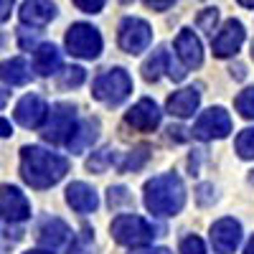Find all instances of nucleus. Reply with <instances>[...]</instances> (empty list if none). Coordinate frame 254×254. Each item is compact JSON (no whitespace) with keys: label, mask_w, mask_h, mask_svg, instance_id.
Returning <instances> with one entry per match:
<instances>
[{"label":"nucleus","mask_w":254,"mask_h":254,"mask_svg":"<svg viewBox=\"0 0 254 254\" xmlns=\"http://www.w3.org/2000/svg\"><path fill=\"white\" fill-rule=\"evenodd\" d=\"M3 79L5 84H15V87H20V84H28L31 81V66L26 64V59H10L3 64Z\"/></svg>","instance_id":"21"},{"label":"nucleus","mask_w":254,"mask_h":254,"mask_svg":"<svg viewBox=\"0 0 254 254\" xmlns=\"http://www.w3.org/2000/svg\"><path fill=\"white\" fill-rule=\"evenodd\" d=\"M117 44L125 54H142L147 51V46L153 44V28L147 20L135 18V15H127L120 20V28H117Z\"/></svg>","instance_id":"4"},{"label":"nucleus","mask_w":254,"mask_h":254,"mask_svg":"<svg viewBox=\"0 0 254 254\" xmlns=\"http://www.w3.org/2000/svg\"><path fill=\"white\" fill-rule=\"evenodd\" d=\"M92 94L104 102V104H122L127 97L132 94V79L125 69L115 66L110 71H104L94 79V87H92Z\"/></svg>","instance_id":"3"},{"label":"nucleus","mask_w":254,"mask_h":254,"mask_svg":"<svg viewBox=\"0 0 254 254\" xmlns=\"http://www.w3.org/2000/svg\"><path fill=\"white\" fill-rule=\"evenodd\" d=\"M244 254H254V237L247 242V249H244Z\"/></svg>","instance_id":"37"},{"label":"nucleus","mask_w":254,"mask_h":254,"mask_svg":"<svg viewBox=\"0 0 254 254\" xmlns=\"http://www.w3.org/2000/svg\"><path fill=\"white\" fill-rule=\"evenodd\" d=\"M252 183H254V176H252Z\"/></svg>","instance_id":"41"},{"label":"nucleus","mask_w":254,"mask_h":254,"mask_svg":"<svg viewBox=\"0 0 254 254\" xmlns=\"http://www.w3.org/2000/svg\"><path fill=\"white\" fill-rule=\"evenodd\" d=\"M237 155L242 160H254V127L239 132V137H237Z\"/></svg>","instance_id":"23"},{"label":"nucleus","mask_w":254,"mask_h":254,"mask_svg":"<svg viewBox=\"0 0 254 254\" xmlns=\"http://www.w3.org/2000/svg\"><path fill=\"white\" fill-rule=\"evenodd\" d=\"M10 8H13V0H3V10H0V20H8V18H10Z\"/></svg>","instance_id":"33"},{"label":"nucleus","mask_w":254,"mask_h":254,"mask_svg":"<svg viewBox=\"0 0 254 254\" xmlns=\"http://www.w3.org/2000/svg\"><path fill=\"white\" fill-rule=\"evenodd\" d=\"M69 226L64 224L61 219H46L44 224L38 226V242L44 244V247H49V249H56V247H61L64 242L69 239Z\"/></svg>","instance_id":"20"},{"label":"nucleus","mask_w":254,"mask_h":254,"mask_svg":"<svg viewBox=\"0 0 254 254\" xmlns=\"http://www.w3.org/2000/svg\"><path fill=\"white\" fill-rule=\"evenodd\" d=\"M181 254H206V247H203V242L198 239V237H186L183 242H181Z\"/></svg>","instance_id":"29"},{"label":"nucleus","mask_w":254,"mask_h":254,"mask_svg":"<svg viewBox=\"0 0 254 254\" xmlns=\"http://www.w3.org/2000/svg\"><path fill=\"white\" fill-rule=\"evenodd\" d=\"M64 44H66L71 56H79V59H97L102 54V46H104L99 31L89 23H74L66 31Z\"/></svg>","instance_id":"6"},{"label":"nucleus","mask_w":254,"mask_h":254,"mask_svg":"<svg viewBox=\"0 0 254 254\" xmlns=\"http://www.w3.org/2000/svg\"><path fill=\"white\" fill-rule=\"evenodd\" d=\"M0 211L5 221H26L31 216V203L26 193H20L15 186H3V198H0Z\"/></svg>","instance_id":"13"},{"label":"nucleus","mask_w":254,"mask_h":254,"mask_svg":"<svg viewBox=\"0 0 254 254\" xmlns=\"http://www.w3.org/2000/svg\"><path fill=\"white\" fill-rule=\"evenodd\" d=\"M26 254H49V252H41V249H36V252H26Z\"/></svg>","instance_id":"39"},{"label":"nucleus","mask_w":254,"mask_h":254,"mask_svg":"<svg viewBox=\"0 0 254 254\" xmlns=\"http://www.w3.org/2000/svg\"><path fill=\"white\" fill-rule=\"evenodd\" d=\"M33 66L41 76H51L61 69V51L54 44H41L33 54Z\"/></svg>","instance_id":"19"},{"label":"nucleus","mask_w":254,"mask_h":254,"mask_svg":"<svg viewBox=\"0 0 254 254\" xmlns=\"http://www.w3.org/2000/svg\"><path fill=\"white\" fill-rule=\"evenodd\" d=\"M127 190L122 188V186H117V188H110V206H117V203H122V201H127Z\"/></svg>","instance_id":"31"},{"label":"nucleus","mask_w":254,"mask_h":254,"mask_svg":"<svg viewBox=\"0 0 254 254\" xmlns=\"http://www.w3.org/2000/svg\"><path fill=\"white\" fill-rule=\"evenodd\" d=\"M0 130H3V132H0L3 137H10V135H13V127H10L8 120H0Z\"/></svg>","instance_id":"34"},{"label":"nucleus","mask_w":254,"mask_h":254,"mask_svg":"<svg viewBox=\"0 0 254 254\" xmlns=\"http://www.w3.org/2000/svg\"><path fill=\"white\" fill-rule=\"evenodd\" d=\"M84 79H87V74L81 66H69L61 74V87H79V84H84Z\"/></svg>","instance_id":"27"},{"label":"nucleus","mask_w":254,"mask_h":254,"mask_svg":"<svg viewBox=\"0 0 254 254\" xmlns=\"http://www.w3.org/2000/svg\"><path fill=\"white\" fill-rule=\"evenodd\" d=\"M66 203L76 211V214H92V211H97L99 206V196H97V190L87 183H71L66 188Z\"/></svg>","instance_id":"16"},{"label":"nucleus","mask_w":254,"mask_h":254,"mask_svg":"<svg viewBox=\"0 0 254 254\" xmlns=\"http://www.w3.org/2000/svg\"><path fill=\"white\" fill-rule=\"evenodd\" d=\"M54 18H56V5L51 0H26V3L20 5V20H23L26 26L44 28Z\"/></svg>","instance_id":"15"},{"label":"nucleus","mask_w":254,"mask_h":254,"mask_svg":"<svg viewBox=\"0 0 254 254\" xmlns=\"http://www.w3.org/2000/svg\"><path fill=\"white\" fill-rule=\"evenodd\" d=\"M198 102H201V94L196 87H188V89H178L168 97L165 102V110L171 112L173 117H190L196 110H198Z\"/></svg>","instance_id":"17"},{"label":"nucleus","mask_w":254,"mask_h":254,"mask_svg":"<svg viewBox=\"0 0 254 254\" xmlns=\"http://www.w3.org/2000/svg\"><path fill=\"white\" fill-rule=\"evenodd\" d=\"M145 160H147V147H137V150H132L130 155H127V160L120 168H122V171H137Z\"/></svg>","instance_id":"28"},{"label":"nucleus","mask_w":254,"mask_h":254,"mask_svg":"<svg viewBox=\"0 0 254 254\" xmlns=\"http://www.w3.org/2000/svg\"><path fill=\"white\" fill-rule=\"evenodd\" d=\"M46 117H49V104L41 99L38 94H26L23 99L18 102V107H15L18 125L28 127V130H31V127H41Z\"/></svg>","instance_id":"12"},{"label":"nucleus","mask_w":254,"mask_h":254,"mask_svg":"<svg viewBox=\"0 0 254 254\" xmlns=\"http://www.w3.org/2000/svg\"><path fill=\"white\" fill-rule=\"evenodd\" d=\"M168 66H171V56H168V51H165V49L155 51L150 59L142 64V76H145V81H158V79H160V71H168Z\"/></svg>","instance_id":"22"},{"label":"nucleus","mask_w":254,"mask_h":254,"mask_svg":"<svg viewBox=\"0 0 254 254\" xmlns=\"http://www.w3.org/2000/svg\"><path fill=\"white\" fill-rule=\"evenodd\" d=\"M231 132V117L224 107H211L198 115L193 125V137L198 140H221Z\"/></svg>","instance_id":"8"},{"label":"nucleus","mask_w":254,"mask_h":254,"mask_svg":"<svg viewBox=\"0 0 254 254\" xmlns=\"http://www.w3.org/2000/svg\"><path fill=\"white\" fill-rule=\"evenodd\" d=\"M244 38H247L244 26L239 23V20L229 18L226 23H224V28H221L216 36H214V41H211V49H214V56H219V59H229V56H234V54L242 49Z\"/></svg>","instance_id":"9"},{"label":"nucleus","mask_w":254,"mask_h":254,"mask_svg":"<svg viewBox=\"0 0 254 254\" xmlns=\"http://www.w3.org/2000/svg\"><path fill=\"white\" fill-rule=\"evenodd\" d=\"M216 23H219V10H216V8H203L201 15L196 18V26H198L203 33H214Z\"/></svg>","instance_id":"26"},{"label":"nucleus","mask_w":254,"mask_h":254,"mask_svg":"<svg viewBox=\"0 0 254 254\" xmlns=\"http://www.w3.org/2000/svg\"><path fill=\"white\" fill-rule=\"evenodd\" d=\"M176 54H178V59L183 61L186 69L201 66V61H203V49H201L198 36L190 31V28H183V31L178 33V38H176Z\"/></svg>","instance_id":"14"},{"label":"nucleus","mask_w":254,"mask_h":254,"mask_svg":"<svg viewBox=\"0 0 254 254\" xmlns=\"http://www.w3.org/2000/svg\"><path fill=\"white\" fill-rule=\"evenodd\" d=\"M242 242V224L234 219H219L211 226V244L219 254H234Z\"/></svg>","instance_id":"10"},{"label":"nucleus","mask_w":254,"mask_h":254,"mask_svg":"<svg viewBox=\"0 0 254 254\" xmlns=\"http://www.w3.org/2000/svg\"><path fill=\"white\" fill-rule=\"evenodd\" d=\"M135 254H171V252H168V249H150V252H135Z\"/></svg>","instance_id":"36"},{"label":"nucleus","mask_w":254,"mask_h":254,"mask_svg":"<svg viewBox=\"0 0 254 254\" xmlns=\"http://www.w3.org/2000/svg\"><path fill=\"white\" fill-rule=\"evenodd\" d=\"M76 130V112L71 104H56L51 110V117L49 122L44 125V140L59 145V142H69V137L74 135Z\"/></svg>","instance_id":"7"},{"label":"nucleus","mask_w":254,"mask_h":254,"mask_svg":"<svg viewBox=\"0 0 254 254\" xmlns=\"http://www.w3.org/2000/svg\"><path fill=\"white\" fill-rule=\"evenodd\" d=\"M231 76H237V79H244V66H231Z\"/></svg>","instance_id":"35"},{"label":"nucleus","mask_w":254,"mask_h":254,"mask_svg":"<svg viewBox=\"0 0 254 254\" xmlns=\"http://www.w3.org/2000/svg\"><path fill=\"white\" fill-rule=\"evenodd\" d=\"M115 163V150H110V147H104V150H99L94 158L87 160V168L94 173H102V171H107V165Z\"/></svg>","instance_id":"25"},{"label":"nucleus","mask_w":254,"mask_h":254,"mask_svg":"<svg viewBox=\"0 0 254 254\" xmlns=\"http://www.w3.org/2000/svg\"><path fill=\"white\" fill-rule=\"evenodd\" d=\"M186 203V186L176 173L155 176L145 183V206L155 216H176Z\"/></svg>","instance_id":"2"},{"label":"nucleus","mask_w":254,"mask_h":254,"mask_svg":"<svg viewBox=\"0 0 254 254\" xmlns=\"http://www.w3.org/2000/svg\"><path fill=\"white\" fill-rule=\"evenodd\" d=\"M125 122L130 127H135V130H140V132H150L160 125V110H158V104L153 99L145 97V99H140L137 104H132V107L127 110Z\"/></svg>","instance_id":"11"},{"label":"nucleus","mask_w":254,"mask_h":254,"mask_svg":"<svg viewBox=\"0 0 254 254\" xmlns=\"http://www.w3.org/2000/svg\"><path fill=\"white\" fill-rule=\"evenodd\" d=\"M97 137H99V122L97 120H84V122L76 125V130H74V135L69 137L66 145L74 155H81L84 150H89L97 142Z\"/></svg>","instance_id":"18"},{"label":"nucleus","mask_w":254,"mask_h":254,"mask_svg":"<svg viewBox=\"0 0 254 254\" xmlns=\"http://www.w3.org/2000/svg\"><path fill=\"white\" fill-rule=\"evenodd\" d=\"M234 104H237V112H239L244 120H254V87L239 92V97H237Z\"/></svg>","instance_id":"24"},{"label":"nucleus","mask_w":254,"mask_h":254,"mask_svg":"<svg viewBox=\"0 0 254 254\" xmlns=\"http://www.w3.org/2000/svg\"><path fill=\"white\" fill-rule=\"evenodd\" d=\"M239 5H244V8H254V0H237Z\"/></svg>","instance_id":"38"},{"label":"nucleus","mask_w":254,"mask_h":254,"mask_svg":"<svg viewBox=\"0 0 254 254\" xmlns=\"http://www.w3.org/2000/svg\"><path fill=\"white\" fill-rule=\"evenodd\" d=\"M112 237L115 242L125 244V247H145L150 244L155 237V229L147 224L142 216L135 214H122L112 221Z\"/></svg>","instance_id":"5"},{"label":"nucleus","mask_w":254,"mask_h":254,"mask_svg":"<svg viewBox=\"0 0 254 254\" xmlns=\"http://www.w3.org/2000/svg\"><path fill=\"white\" fill-rule=\"evenodd\" d=\"M66 173H69V160L64 155L44 150L38 145H26L20 150V176L31 188H38V190L51 188Z\"/></svg>","instance_id":"1"},{"label":"nucleus","mask_w":254,"mask_h":254,"mask_svg":"<svg viewBox=\"0 0 254 254\" xmlns=\"http://www.w3.org/2000/svg\"><path fill=\"white\" fill-rule=\"evenodd\" d=\"M252 59H254V44H252Z\"/></svg>","instance_id":"40"},{"label":"nucleus","mask_w":254,"mask_h":254,"mask_svg":"<svg viewBox=\"0 0 254 254\" xmlns=\"http://www.w3.org/2000/svg\"><path fill=\"white\" fill-rule=\"evenodd\" d=\"M104 3H107V0H74V5L81 13H102Z\"/></svg>","instance_id":"30"},{"label":"nucleus","mask_w":254,"mask_h":254,"mask_svg":"<svg viewBox=\"0 0 254 254\" xmlns=\"http://www.w3.org/2000/svg\"><path fill=\"white\" fill-rule=\"evenodd\" d=\"M173 3H176V0H145V5L150 10H168Z\"/></svg>","instance_id":"32"}]
</instances>
